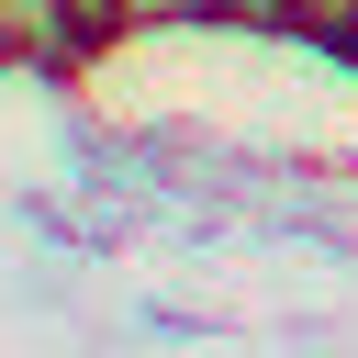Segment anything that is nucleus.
I'll return each instance as SVG.
<instances>
[{"label": "nucleus", "mask_w": 358, "mask_h": 358, "mask_svg": "<svg viewBox=\"0 0 358 358\" xmlns=\"http://www.w3.org/2000/svg\"><path fill=\"white\" fill-rule=\"evenodd\" d=\"M0 56H34V67H67V11L56 0H0Z\"/></svg>", "instance_id": "f257e3e1"}, {"label": "nucleus", "mask_w": 358, "mask_h": 358, "mask_svg": "<svg viewBox=\"0 0 358 358\" xmlns=\"http://www.w3.org/2000/svg\"><path fill=\"white\" fill-rule=\"evenodd\" d=\"M67 11V45L90 56V45H112V34H134V0H56Z\"/></svg>", "instance_id": "f03ea898"}, {"label": "nucleus", "mask_w": 358, "mask_h": 358, "mask_svg": "<svg viewBox=\"0 0 358 358\" xmlns=\"http://www.w3.org/2000/svg\"><path fill=\"white\" fill-rule=\"evenodd\" d=\"M145 22H224V0H134V34Z\"/></svg>", "instance_id": "7ed1b4c3"}]
</instances>
